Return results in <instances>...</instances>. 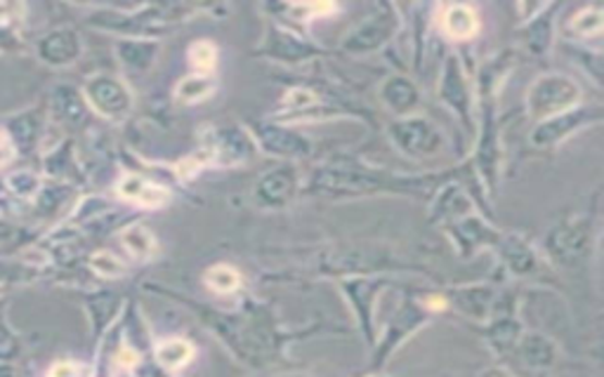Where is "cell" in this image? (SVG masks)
<instances>
[{
	"label": "cell",
	"instance_id": "6da1fadb",
	"mask_svg": "<svg viewBox=\"0 0 604 377\" xmlns=\"http://www.w3.org/2000/svg\"><path fill=\"white\" fill-rule=\"evenodd\" d=\"M579 85L571 78L553 74L543 76L531 85L527 105L539 119H553L557 113H565V109H569L579 99Z\"/></svg>",
	"mask_w": 604,
	"mask_h": 377
},
{
	"label": "cell",
	"instance_id": "7a4b0ae2",
	"mask_svg": "<svg viewBox=\"0 0 604 377\" xmlns=\"http://www.w3.org/2000/svg\"><path fill=\"white\" fill-rule=\"evenodd\" d=\"M392 139H395V144H399V147L411 156H415V154H435L437 147H439V133L433 125H427L421 119L395 125L392 127Z\"/></svg>",
	"mask_w": 604,
	"mask_h": 377
},
{
	"label": "cell",
	"instance_id": "3957f363",
	"mask_svg": "<svg viewBox=\"0 0 604 377\" xmlns=\"http://www.w3.org/2000/svg\"><path fill=\"white\" fill-rule=\"evenodd\" d=\"M119 194L128 200L137 203V206H145V208H161L170 200V194L164 186H156L137 175H128L119 184Z\"/></svg>",
	"mask_w": 604,
	"mask_h": 377
},
{
	"label": "cell",
	"instance_id": "277c9868",
	"mask_svg": "<svg viewBox=\"0 0 604 377\" xmlns=\"http://www.w3.org/2000/svg\"><path fill=\"white\" fill-rule=\"evenodd\" d=\"M442 26L451 38L468 40V38H472L474 34H478L480 20H478V12H474L472 8L451 5V8L444 10V14H442Z\"/></svg>",
	"mask_w": 604,
	"mask_h": 377
},
{
	"label": "cell",
	"instance_id": "5b68a950",
	"mask_svg": "<svg viewBox=\"0 0 604 377\" xmlns=\"http://www.w3.org/2000/svg\"><path fill=\"white\" fill-rule=\"evenodd\" d=\"M583 111H565V113H557L553 115V119L545 121L534 135V142L536 144H555L563 139L565 135H569V130L579 127L583 123Z\"/></svg>",
	"mask_w": 604,
	"mask_h": 377
},
{
	"label": "cell",
	"instance_id": "8992f818",
	"mask_svg": "<svg viewBox=\"0 0 604 377\" xmlns=\"http://www.w3.org/2000/svg\"><path fill=\"white\" fill-rule=\"evenodd\" d=\"M192 356H194V346L180 338L158 344L156 350V358L161 361V366H166L168 370H176V368H182L184 364H190Z\"/></svg>",
	"mask_w": 604,
	"mask_h": 377
},
{
	"label": "cell",
	"instance_id": "52a82bcc",
	"mask_svg": "<svg viewBox=\"0 0 604 377\" xmlns=\"http://www.w3.org/2000/svg\"><path fill=\"white\" fill-rule=\"evenodd\" d=\"M123 243L128 253L137 259H149L156 253V239L145 224H135L123 231Z\"/></svg>",
	"mask_w": 604,
	"mask_h": 377
},
{
	"label": "cell",
	"instance_id": "ba28073f",
	"mask_svg": "<svg viewBox=\"0 0 604 377\" xmlns=\"http://www.w3.org/2000/svg\"><path fill=\"white\" fill-rule=\"evenodd\" d=\"M206 283L208 288H213L215 293H234V290L241 285V273L234 269V267H227V265H215L206 271Z\"/></svg>",
	"mask_w": 604,
	"mask_h": 377
},
{
	"label": "cell",
	"instance_id": "9c48e42d",
	"mask_svg": "<svg viewBox=\"0 0 604 377\" xmlns=\"http://www.w3.org/2000/svg\"><path fill=\"white\" fill-rule=\"evenodd\" d=\"M215 81L210 76H190L178 83L176 95L180 101H186V105H194V101L206 99L213 90Z\"/></svg>",
	"mask_w": 604,
	"mask_h": 377
},
{
	"label": "cell",
	"instance_id": "30bf717a",
	"mask_svg": "<svg viewBox=\"0 0 604 377\" xmlns=\"http://www.w3.org/2000/svg\"><path fill=\"white\" fill-rule=\"evenodd\" d=\"M186 54H190L192 66L201 71V76H204L206 71H210L215 66V60H218V50H215V46L208 40H196Z\"/></svg>",
	"mask_w": 604,
	"mask_h": 377
},
{
	"label": "cell",
	"instance_id": "8fae6325",
	"mask_svg": "<svg viewBox=\"0 0 604 377\" xmlns=\"http://www.w3.org/2000/svg\"><path fill=\"white\" fill-rule=\"evenodd\" d=\"M571 26L577 28L581 36H597L602 32V12L600 8H588L573 17Z\"/></svg>",
	"mask_w": 604,
	"mask_h": 377
},
{
	"label": "cell",
	"instance_id": "7c38bea8",
	"mask_svg": "<svg viewBox=\"0 0 604 377\" xmlns=\"http://www.w3.org/2000/svg\"><path fill=\"white\" fill-rule=\"evenodd\" d=\"M93 267L95 271L102 273V277H121L123 273V265H121V259L113 257L111 253H97L93 257Z\"/></svg>",
	"mask_w": 604,
	"mask_h": 377
},
{
	"label": "cell",
	"instance_id": "4fadbf2b",
	"mask_svg": "<svg viewBox=\"0 0 604 377\" xmlns=\"http://www.w3.org/2000/svg\"><path fill=\"white\" fill-rule=\"evenodd\" d=\"M76 366L74 364H57L50 373V377H76Z\"/></svg>",
	"mask_w": 604,
	"mask_h": 377
},
{
	"label": "cell",
	"instance_id": "5bb4252c",
	"mask_svg": "<svg viewBox=\"0 0 604 377\" xmlns=\"http://www.w3.org/2000/svg\"><path fill=\"white\" fill-rule=\"evenodd\" d=\"M121 364H123V366H135V364H137V354L131 352V350L121 352Z\"/></svg>",
	"mask_w": 604,
	"mask_h": 377
},
{
	"label": "cell",
	"instance_id": "9a60e30c",
	"mask_svg": "<svg viewBox=\"0 0 604 377\" xmlns=\"http://www.w3.org/2000/svg\"><path fill=\"white\" fill-rule=\"evenodd\" d=\"M10 156H12V154H10L5 147H0V166L8 163V161H10Z\"/></svg>",
	"mask_w": 604,
	"mask_h": 377
},
{
	"label": "cell",
	"instance_id": "2e32d148",
	"mask_svg": "<svg viewBox=\"0 0 604 377\" xmlns=\"http://www.w3.org/2000/svg\"><path fill=\"white\" fill-rule=\"evenodd\" d=\"M0 147H3V137H0Z\"/></svg>",
	"mask_w": 604,
	"mask_h": 377
}]
</instances>
